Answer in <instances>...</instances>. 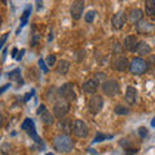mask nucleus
Returning <instances> with one entry per match:
<instances>
[{"mask_svg":"<svg viewBox=\"0 0 155 155\" xmlns=\"http://www.w3.org/2000/svg\"><path fill=\"white\" fill-rule=\"evenodd\" d=\"M69 69H70V62L69 61L62 60V61L58 62V65H57V72H58V74L65 75V74L69 72Z\"/></svg>","mask_w":155,"mask_h":155,"instance_id":"nucleus-18","label":"nucleus"},{"mask_svg":"<svg viewBox=\"0 0 155 155\" xmlns=\"http://www.w3.org/2000/svg\"><path fill=\"white\" fill-rule=\"evenodd\" d=\"M145 12L149 17H155V2L154 0H147L145 3Z\"/></svg>","mask_w":155,"mask_h":155,"instance_id":"nucleus-19","label":"nucleus"},{"mask_svg":"<svg viewBox=\"0 0 155 155\" xmlns=\"http://www.w3.org/2000/svg\"><path fill=\"white\" fill-rule=\"evenodd\" d=\"M83 11H84V2H80V0H76L71 4L70 12H71V17L74 19H79L83 16Z\"/></svg>","mask_w":155,"mask_h":155,"instance_id":"nucleus-9","label":"nucleus"},{"mask_svg":"<svg viewBox=\"0 0 155 155\" xmlns=\"http://www.w3.org/2000/svg\"><path fill=\"white\" fill-rule=\"evenodd\" d=\"M114 111H115V114H118V115H127V114H129V109L125 107V106H122V105L116 106V107L114 109Z\"/></svg>","mask_w":155,"mask_h":155,"instance_id":"nucleus-23","label":"nucleus"},{"mask_svg":"<svg viewBox=\"0 0 155 155\" xmlns=\"http://www.w3.org/2000/svg\"><path fill=\"white\" fill-rule=\"evenodd\" d=\"M71 130L74 132V134L76 137L84 138L89 134V128L83 120H74L71 124Z\"/></svg>","mask_w":155,"mask_h":155,"instance_id":"nucleus-3","label":"nucleus"},{"mask_svg":"<svg viewBox=\"0 0 155 155\" xmlns=\"http://www.w3.org/2000/svg\"><path fill=\"white\" fill-rule=\"evenodd\" d=\"M142 16H143V12L141 11V9L136 8V9H132V11H130L128 18H129V21L132 22V23H134V22L138 23L142 19Z\"/></svg>","mask_w":155,"mask_h":155,"instance_id":"nucleus-17","label":"nucleus"},{"mask_svg":"<svg viewBox=\"0 0 155 155\" xmlns=\"http://www.w3.org/2000/svg\"><path fill=\"white\" fill-rule=\"evenodd\" d=\"M58 129L64 130V132H69V130H71V122L67 119H60V122H58Z\"/></svg>","mask_w":155,"mask_h":155,"instance_id":"nucleus-20","label":"nucleus"},{"mask_svg":"<svg viewBox=\"0 0 155 155\" xmlns=\"http://www.w3.org/2000/svg\"><path fill=\"white\" fill-rule=\"evenodd\" d=\"M94 17H96V12L94 11H89L88 13L85 14V21L88 22V23H91V22H93V19H94Z\"/></svg>","mask_w":155,"mask_h":155,"instance_id":"nucleus-26","label":"nucleus"},{"mask_svg":"<svg viewBox=\"0 0 155 155\" xmlns=\"http://www.w3.org/2000/svg\"><path fill=\"white\" fill-rule=\"evenodd\" d=\"M21 128H22L23 130H30L31 128H35V123H34V120H32V119L27 118V119H25V122L22 123Z\"/></svg>","mask_w":155,"mask_h":155,"instance_id":"nucleus-22","label":"nucleus"},{"mask_svg":"<svg viewBox=\"0 0 155 155\" xmlns=\"http://www.w3.org/2000/svg\"><path fill=\"white\" fill-rule=\"evenodd\" d=\"M47 62H48V65L49 66H53L56 64V56H53V54H49L47 58Z\"/></svg>","mask_w":155,"mask_h":155,"instance_id":"nucleus-30","label":"nucleus"},{"mask_svg":"<svg viewBox=\"0 0 155 155\" xmlns=\"http://www.w3.org/2000/svg\"><path fill=\"white\" fill-rule=\"evenodd\" d=\"M58 94H60L62 98L65 101H74L76 98V94H75V91H74V85L71 83H66L58 89Z\"/></svg>","mask_w":155,"mask_h":155,"instance_id":"nucleus-5","label":"nucleus"},{"mask_svg":"<svg viewBox=\"0 0 155 155\" xmlns=\"http://www.w3.org/2000/svg\"><path fill=\"white\" fill-rule=\"evenodd\" d=\"M45 155H54V154H52V153H48V154H45Z\"/></svg>","mask_w":155,"mask_h":155,"instance_id":"nucleus-39","label":"nucleus"},{"mask_svg":"<svg viewBox=\"0 0 155 155\" xmlns=\"http://www.w3.org/2000/svg\"><path fill=\"white\" fill-rule=\"evenodd\" d=\"M36 114L41 116V122L43 123H45V124H52L53 123V116H52V114L49 113V111L47 110L45 105H40V106H39Z\"/></svg>","mask_w":155,"mask_h":155,"instance_id":"nucleus-12","label":"nucleus"},{"mask_svg":"<svg viewBox=\"0 0 155 155\" xmlns=\"http://www.w3.org/2000/svg\"><path fill=\"white\" fill-rule=\"evenodd\" d=\"M8 36H9V32H7V34H4L3 35V38H2V40H0V49L3 48V45H4V43L7 41V39H8Z\"/></svg>","mask_w":155,"mask_h":155,"instance_id":"nucleus-31","label":"nucleus"},{"mask_svg":"<svg viewBox=\"0 0 155 155\" xmlns=\"http://www.w3.org/2000/svg\"><path fill=\"white\" fill-rule=\"evenodd\" d=\"M30 14H31V5H28L25 11H23L22 16H21V25H19V28H21V30H22V27L27 23V19H28V16H30Z\"/></svg>","mask_w":155,"mask_h":155,"instance_id":"nucleus-21","label":"nucleus"},{"mask_svg":"<svg viewBox=\"0 0 155 155\" xmlns=\"http://www.w3.org/2000/svg\"><path fill=\"white\" fill-rule=\"evenodd\" d=\"M8 88H9V84H5L4 87H2V88H0V94H2L3 92H5V91H7Z\"/></svg>","mask_w":155,"mask_h":155,"instance_id":"nucleus-35","label":"nucleus"},{"mask_svg":"<svg viewBox=\"0 0 155 155\" xmlns=\"http://www.w3.org/2000/svg\"><path fill=\"white\" fill-rule=\"evenodd\" d=\"M125 22H127V14L124 12H118L113 17V19H111V25H113V27L116 28V30H120V28L125 25Z\"/></svg>","mask_w":155,"mask_h":155,"instance_id":"nucleus-11","label":"nucleus"},{"mask_svg":"<svg viewBox=\"0 0 155 155\" xmlns=\"http://www.w3.org/2000/svg\"><path fill=\"white\" fill-rule=\"evenodd\" d=\"M113 69L119 71V72H123V71H127L129 69V62L127 60V57L124 56H118L113 60Z\"/></svg>","mask_w":155,"mask_h":155,"instance_id":"nucleus-8","label":"nucleus"},{"mask_svg":"<svg viewBox=\"0 0 155 155\" xmlns=\"http://www.w3.org/2000/svg\"><path fill=\"white\" fill-rule=\"evenodd\" d=\"M125 101L129 104V105H133L136 101H137V89L134 87L129 85L127 91H125Z\"/></svg>","mask_w":155,"mask_h":155,"instance_id":"nucleus-14","label":"nucleus"},{"mask_svg":"<svg viewBox=\"0 0 155 155\" xmlns=\"http://www.w3.org/2000/svg\"><path fill=\"white\" fill-rule=\"evenodd\" d=\"M151 127H155V116H154V119L151 120Z\"/></svg>","mask_w":155,"mask_h":155,"instance_id":"nucleus-38","label":"nucleus"},{"mask_svg":"<svg viewBox=\"0 0 155 155\" xmlns=\"http://www.w3.org/2000/svg\"><path fill=\"white\" fill-rule=\"evenodd\" d=\"M104 107V98L98 94H93L92 98L88 101V109H89V113L91 114H98L101 110Z\"/></svg>","mask_w":155,"mask_h":155,"instance_id":"nucleus-4","label":"nucleus"},{"mask_svg":"<svg viewBox=\"0 0 155 155\" xmlns=\"http://www.w3.org/2000/svg\"><path fill=\"white\" fill-rule=\"evenodd\" d=\"M106 138H111V136H106V134H104V133H97L96 134V137H94V140H93V142H100V141H104V140H106Z\"/></svg>","mask_w":155,"mask_h":155,"instance_id":"nucleus-25","label":"nucleus"},{"mask_svg":"<svg viewBox=\"0 0 155 155\" xmlns=\"http://www.w3.org/2000/svg\"><path fill=\"white\" fill-rule=\"evenodd\" d=\"M83 91L87 92V93H91V94H94L97 89H98V80H96L94 78L93 79H89L88 81H85V83L83 84Z\"/></svg>","mask_w":155,"mask_h":155,"instance_id":"nucleus-13","label":"nucleus"},{"mask_svg":"<svg viewBox=\"0 0 155 155\" xmlns=\"http://www.w3.org/2000/svg\"><path fill=\"white\" fill-rule=\"evenodd\" d=\"M146 64H147V69L155 71V56L149 57V61H146Z\"/></svg>","mask_w":155,"mask_h":155,"instance_id":"nucleus-24","label":"nucleus"},{"mask_svg":"<svg viewBox=\"0 0 155 155\" xmlns=\"http://www.w3.org/2000/svg\"><path fill=\"white\" fill-rule=\"evenodd\" d=\"M137 43H138L137 38H136L134 35H128L127 38L124 39V48L127 51H129V52H133L136 45H137Z\"/></svg>","mask_w":155,"mask_h":155,"instance_id":"nucleus-16","label":"nucleus"},{"mask_svg":"<svg viewBox=\"0 0 155 155\" xmlns=\"http://www.w3.org/2000/svg\"><path fill=\"white\" fill-rule=\"evenodd\" d=\"M19 72H21V71H19V69H16V70H13V71L9 72L8 76L11 78V79H18V80H21V79H19V78H21V76H19Z\"/></svg>","mask_w":155,"mask_h":155,"instance_id":"nucleus-27","label":"nucleus"},{"mask_svg":"<svg viewBox=\"0 0 155 155\" xmlns=\"http://www.w3.org/2000/svg\"><path fill=\"white\" fill-rule=\"evenodd\" d=\"M23 54H25V49L19 51V52H18V54H17V57H16V60H17V61H21V60H22V57H23Z\"/></svg>","mask_w":155,"mask_h":155,"instance_id":"nucleus-33","label":"nucleus"},{"mask_svg":"<svg viewBox=\"0 0 155 155\" xmlns=\"http://www.w3.org/2000/svg\"><path fill=\"white\" fill-rule=\"evenodd\" d=\"M133 52H137L140 56H147V54H150V52H151V48L149 47L147 43H145V41H138Z\"/></svg>","mask_w":155,"mask_h":155,"instance_id":"nucleus-15","label":"nucleus"},{"mask_svg":"<svg viewBox=\"0 0 155 155\" xmlns=\"http://www.w3.org/2000/svg\"><path fill=\"white\" fill-rule=\"evenodd\" d=\"M3 127V115H0V128Z\"/></svg>","mask_w":155,"mask_h":155,"instance_id":"nucleus-37","label":"nucleus"},{"mask_svg":"<svg viewBox=\"0 0 155 155\" xmlns=\"http://www.w3.org/2000/svg\"><path fill=\"white\" fill-rule=\"evenodd\" d=\"M0 25H2V16H0Z\"/></svg>","mask_w":155,"mask_h":155,"instance_id":"nucleus-40","label":"nucleus"},{"mask_svg":"<svg viewBox=\"0 0 155 155\" xmlns=\"http://www.w3.org/2000/svg\"><path fill=\"white\" fill-rule=\"evenodd\" d=\"M17 53H18V49L17 48H14V49L12 51V57H17Z\"/></svg>","mask_w":155,"mask_h":155,"instance_id":"nucleus-36","label":"nucleus"},{"mask_svg":"<svg viewBox=\"0 0 155 155\" xmlns=\"http://www.w3.org/2000/svg\"><path fill=\"white\" fill-rule=\"evenodd\" d=\"M38 64H39V67H40V69L43 70V72H48V71H49V70H48V67H47V65H45L44 60H41V58H40Z\"/></svg>","mask_w":155,"mask_h":155,"instance_id":"nucleus-28","label":"nucleus"},{"mask_svg":"<svg viewBox=\"0 0 155 155\" xmlns=\"http://www.w3.org/2000/svg\"><path fill=\"white\" fill-rule=\"evenodd\" d=\"M129 71L134 75H142L143 72L147 71V64L146 61L141 57L133 58L132 62L129 64Z\"/></svg>","mask_w":155,"mask_h":155,"instance_id":"nucleus-2","label":"nucleus"},{"mask_svg":"<svg viewBox=\"0 0 155 155\" xmlns=\"http://www.w3.org/2000/svg\"><path fill=\"white\" fill-rule=\"evenodd\" d=\"M138 134H140V137H141V138H145L147 136V129L145 128V127L138 128Z\"/></svg>","mask_w":155,"mask_h":155,"instance_id":"nucleus-29","label":"nucleus"},{"mask_svg":"<svg viewBox=\"0 0 155 155\" xmlns=\"http://www.w3.org/2000/svg\"><path fill=\"white\" fill-rule=\"evenodd\" d=\"M53 146L58 153H70L74 149V141L67 134H58L54 137Z\"/></svg>","mask_w":155,"mask_h":155,"instance_id":"nucleus-1","label":"nucleus"},{"mask_svg":"<svg viewBox=\"0 0 155 155\" xmlns=\"http://www.w3.org/2000/svg\"><path fill=\"white\" fill-rule=\"evenodd\" d=\"M69 109H70V105L67 101L65 100H58L57 102L53 106V113H54L56 118H64V116L69 113Z\"/></svg>","mask_w":155,"mask_h":155,"instance_id":"nucleus-6","label":"nucleus"},{"mask_svg":"<svg viewBox=\"0 0 155 155\" xmlns=\"http://www.w3.org/2000/svg\"><path fill=\"white\" fill-rule=\"evenodd\" d=\"M102 92L106 94V96H116L119 93V83L114 79H110L107 81H105L102 84Z\"/></svg>","mask_w":155,"mask_h":155,"instance_id":"nucleus-7","label":"nucleus"},{"mask_svg":"<svg viewBox=\"0 0 155 155\" xmlns=\"http://www.w3.org/2000/svg\"><path fill=\"white\" fill-rule=\"evenodd\" d=\"M105 78H106V74H102V72H98V74H96V78L94 79L96 80H105Z\"/></svg>","mask_w":155,"mask_h":155,"instance_id":"nucleus-32","label":"nucleus"},{"mask_svg":"<svg viewBox=\"0 0 155 155\" xmlns=\"http://www.w3.org/2000/svg\"><path fill=\"white\" fill-rule=\"evenodd\" d=\"M32 96H34V91L28 92V93L25 96V101H28V100H30V97H32Z\"/></svg>","mask_w":155,"mask_h":155,"instance_id":"nucleus-34","label":"nucleus"},{"mask_svg":"<svg viewBox=\"0 0 155 155\" xmlns=\"http://www.w3.org/2000/svg\"><path fill=\"white\" fill-rule=\"evenodd\" d=\"M136 30L138 34H142V35H149V34H153L155 31V26L151 22H146V21H140L136 26Z\"/></svg>","mask_w":155,"mask_h":155,"instance_id":"nucleus-10","label":"nucleus"}]
</instances>
